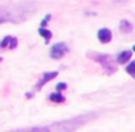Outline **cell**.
Instances as JSON below:
<instances>
[{
  "label": "cell",
  "mask_w": 135,
  "mask_h": 132,
  "mask_svg": "<svg viewBox=\"0 0 135 132\" xmlns=\"http://www.w3.org/2000/svg\"><path fill=\"white\" fill-rule=\"evenodd\" d=\"M93 60L99 62L102 67L107 71V74H112V73L117 70V65H115L114 58L110 54H101V53H95L93 56Z\"/></svg>",
  "instance_id": "1"
},
{
  "label": "cell",
  "mask_w": 135,
  "mask_h": 132,
  "mask_svg": "<svg viewBox=\"0 0 135 132\" xmlns=\"http://www.w3.org/2000/svg\"><path fill=\"white\" fill-rule=\"evenodd\" d=\"M66 52H68L66 45L64 42H57V44L53 45L52 49H50V57L54 58V60H58V58H61Z\"/></svg>",
  "instance_id": "2"
},
{
  "label": "cell",
  "mask_w": 135,
  "mask_h": 132,
  "mask_svg": "<svg viewBox=\"0 0 135 132\" xmlns=\"http://www.w3.org/2000/svg\"><path fill=\"white\" fill-rule=\"evenodd\" d=\"M111 37H112V35H111L110 29H107V28H102V29H99V32H98V40L102 44L110 42Z\"/></svg>",
  "instance_id": "3"
},
{
  "label": "cell",
  "mask_w": 135,
  "mask_h": 132,
  "mask_svg": "<svg viewBox=\"0 0 135 132\" xmlns=\"http://www.w3.org/2000/svg\"><path fill=\"white\" fill-rule=\"evenodd\" d=\"M57 74L58 73L57 71H50V73H44V75H43V78H41L40 81H38V83L36 85V87L37 89H41V86H44L46 82H49L50 79H53V78H56L57 77Z\"/></svg>",
  "instance_id": "4"
},
{
  "label": "cell",
  "mask_w": 135,
  "mask_h": 132,
  "mask_svg": "<svg viewBox=\"0 0 135 132\" xmlns=\"http://www.w3.org/2000/svg\"><path fill=\"white\" fill-rule=\"evenodd\" d=\"M131 54H133V52H131V50H123V52H120L119 54L117 56V62L120 63V65H125V63H127V61L131 58Z\"/></svg>",
  "instance_id": "5"
},
{
  "label": "cell",
  "mask_w": 135,
  "mask_h": 132,
  "mask_svg": "<svg viewBox=\"0 0 135 132\" xmlns=\"http://www.w3.org/2000/svg\"><path fill=\"white\" fill-rule=\"evenodd\" d=\"M12 132H53L52 127H32V128H22V130L12 131Z\"/></svg>",
  "instance_id": "6"
},
{
  "label": "cell",
  "mask_w": 135,
  "mask_h": 132,
  "mask_svg": "<svg viewBox=\"0 0 135 132\" xmlns=\"http://www.w3.org/2000/svg\"><path fill=\"white\" fill-rule=\"evenodd\" d=\"M119 29H120V32H123V33H130L131 30H133V25H131L130 21L122 20L120 21V25H119Z\"/></svg>",
  "instance_id": "7"
},
{
  "label": "cell",
  "mask_w": 135,
  "mask_h": 132,
  "mask_svg": "<svg viewBox=\"0 0 135 132\" xmlns=\"http://www.w3.org/2000/svg\"><path fill=\"white\" fill-rule=\"evenodd\" d=\"M49 99L52 100V102H54V103H62V102H65V98H64L58 91H57V92H53V94H50V95H49Z\"/></svg>",
  "instance_id": "8"
},
{
  "label": "cell",
  "mask_w": 135,
  "mask_h": 132,
  "mask_svg": "<svg viewBox=\"0 0 135 132\" xmlns=\"http://www.w3.org/2000/svg\"><path fill=\"white\" fill-rule=\"evenodd\" d=\"M38 33H40V36H43V37L45 38L46 42L52 38V32L48 30V29H45V28H40V29H38Z\"/></svg>",
  "instance_id": "9"
},
{
  "label": "cell",
  "mask_w": 135,
  "mask_h": 132,
  "mask_svg": "<svg viewBox=\"0 0 135 132\" xmlns=\"http://www.w3.org/2000/svg\"><path fill=\"white\" fill-rule=\"evenodd\" d=\"M126 71H127L128 74H131V75H134V77H135V61L128 63L127 67H126Z\"/></svg>",
  "instance_id": "10"
},
{
  "label": "cell",
  "mask_w": 135,
  "mask_h": 132,
  "mask_svg": "<svg viewBox=\"0 0 135 132\" xmlns=\"http://www.w3.org/2000/svg\"><path fill=\"white\" fill-rule=\"evenodd\" d=\"M11 38H12V37H11V36H7V37H5L4 40L1 41V44H0V46H1V48H7V45H9V42H11Z\"/></svg>",
  "instance_id": "11"
},
{
  "label": "cell",
  "mask_w": 135,
  "mask_h": 132,
  "mask_svg": "<svg viewBox=\"0 0 135 132\" xmlns=\"http://www.w3.org/2000/svg\"><path fill=\"white\" fill-rule=\"evenodd\" d=\"M66 87H68V85H66L65 82H60L57 86H56V90H57L58 92H61V91H62V90H65Z\"/></svg>",
  "instance_id": "12"
},
{
  "label": "cell",
  "mask_w": 135,
  "mask_h": 132,
  "mask_svg": "<svg viewBox=\"0 0 135 132\" xmlns=\"http://www.w3.org/2000/svg\"><path fill=\"white\" fill-rule=\"evenodd\" d=\"M16 46H17V38L12 37V38H11V42H9V48H11V49H15Z\"/></svg>",
  "instance_id": "13"
},
{
  "label": "cell",
  "mask_w": 135,
  "mask_h": 132,
  "mask_svg": "<svg viewBox=\"0 0 135 132\" xmlns=\"http://www.w3.org/2000/svg\"><path fill=\"white\" fill-rule=\"evenodd\" d=\"M49 20H50V15H46V16H45V19H44L43 21H41V28H44L45 25H46V22L49 21Z\"/></svg>",
  "instance_id": "14"
},
{
  "label": "cell",
  "mask_w": 135,
  "mask_h": 132,
  "mask_svg": "<svg viewBox=\"0 0 135 132\" xmlns=\"http://www.w3.org/2000/svg\"><path fill=\"white\" fill-rule=\"evenodd\" d=\"M133 50H134V52H135V45H134V46H133Z\"/></svg>",
  "instance_id": "15"
}]
</instances>
